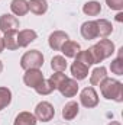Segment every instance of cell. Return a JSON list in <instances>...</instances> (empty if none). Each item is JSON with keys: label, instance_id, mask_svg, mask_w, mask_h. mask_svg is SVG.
<instances>
[{"label": "cell", "instance_id": "obj_1", "mask_svg": "<svg viewBox=\"0 0 123 125\" xmlns=\"http://www.w3.org/2000/svg\"><path fill=\"white\" fill-rule=\"evenodd\" d=\"M98 86H100V92H101L104 99L114 100L117 103L123 102V83L122 82L107 76Z\"/></svg>", "mask_w": 123, "mask_h": 125}, {"label": "cell", "instance_id": "obj_2", "mask_svg": "<svg viewBox=\"0 0 123 125\" xmlns=\"http://www.w3.org/2000/svg\"><path fill=\"white\" fill-rule=\"evenodd\" d=\"M44 65V54L39 50H31L26 51L20 57V67L26 71L31 68H41Z\"/></svg>", "mask_w": 123, "mask_h": 125}, {"label": "cell", "instance_id": "obj_3", "mask_svg": "<svg viewBox=\"0 0 123 125\" xmlns=\"http://www.w3.org/2000/svg\"><path fill=\"white\" fill-rule=\"evenodd\" d=\"M38 121H42V122H49L52 121V118L55 116V109L52 106V103L46 102V100H42L36 105L35 108V114Z\"/></svg>", "mask_w": 123, "mask_h": 125}, {"label": "cell", "instance_id": "obj_4", "mask_svg": "<svg viewBox=\"0 0 123 125\" xmlns=\"http://www.w3.org/2000/svg\"><path fill=\"white\" fill-rule=\"evenodd\" d=\"M80 103L87 108V109H91L96 108L98 105V93L96 92V89L93 86L88 87H84L81 92H80Z\"/></svg>", "mask_w": 123, "mask_h": 125}, {"label": "cell", "instance_id": "obj_5", "mask_svg": "<svg viewBox=\"0 0 123 125\" xmlns=\"http://www.w3.org/2000/svg\"><path fill=\"white\" fill-rule=\"evenodd\" d=\"M0 31L3 33L7 32H18L19 31V19L15 15L4 13L0 16Z\"/></svg>", "mask_w": 123, "mask_h": 125}, {"label": "cell", "instance_id": "obj_6", "mask_svg": "<svg viewBox=\"0 0 123 125\" xmlns=\"http://www.w3.org/2000/svg\"><path fill=\"white\" fill-rule=\"evenodd\" d=\"M44 74L41 71V68H31V70H26L25 74H23V83L31 87V89H35L42 80H44Z\"/></svg>", "mask_w": 123, "mask_h": 125}, {"label": "cell", "instance_id": "obj_7", "mask_svg": "<svg viewBox=\"0 0 123 125\" xmlns=\"http://www.w3.org/2000/svg\"><path fill=\"white\" fill-rule=\"evenodd\" d=\"M57 90H60V93L64 97H74L75 94L78 93V82L75 79L67 77L61 84H60V87Z\"/></svg>", "mask_w": 123, "mask_h": 125}, {"label": "cell", "instance_id": "obj_8", "mask_svg": "<svg viewBox=\"0 0 123 125\" xmlns=\"http://www.w3.org/2000/svg\"><path fill=\"white\" fill-rule=\"evenodd\" d=\"M70 39V36H68V33L64 31H54L51 35H49V38H48V44H49V47L54 50V51H60L61 50V47Z\"/></svg>", "mask_w": 123, "mask_h": 125}, {"label": "cell", "instance_id": "obj_9", "mask_svg": "<svg viewBox=\"0 0 123 125\" xmlns=\"http://www.w3.org/2000/svg\"><path fill=\"white\" fill-rule=\"evenodd\" d=\"M38 38V33L33 29H22L18 31V45L19 48H25L29 44H32L35 39Z\"/></svg>", "mask_w": 123, "mask_h": 125}, {"label": "cell", "instance_id": "obj_10", "mask_svg": "<svg viewBox=\"0 0 123 125\" xmlns=\"http://www.w3.org/2000/svg\"><path fill=\"white\" fill-rule=\"evenodd\" d=\"M80 33L84 39L87 41H91L98 38V33H97V26H96V21H87L81 25L80 28Z\"/></svg>", "mask_w": 123, "mask_h": 125}, {"label": "cell", "instance_id": "obj_11", "mask_svg": "<svg viewBox=\"0 0 123 125\" xmlns=\"http://www.w3.org/2000/svg\"><path fill=\"white\" fill-rule=\"evenodd\" d=\"M60 51L64 54L65 58H75V55L81 51V45H80L77 41H71V39H68V41L61 47Z\"/></svg>", "mask_w": 123, "mask_h": 125}, {"label": "cell", "instance_id": "obj_12", "mask_svg": "<svg viewBox=\"0 0 123 125\" xmlns=\"http://www.w3.org/2000/svg\"><path fill=\"white\" fill-rule=\"evenodd\" d=\"M80 112V105L75 102V100H70L65 103V106L62 108V118L65 121H72L77 118Z\"/></svg>", "mask_w": 123, "mask_h": 125}, {"label": "cell", "instance_id": "obj_13", "mask_svg": "<svg viewBox=\"0 0 123 125\" xmlns=\"http://www.w3.org/2000/svg\"><path fill=\"white\" fill-rule=\"evenodd\" d=\"M10 10H12V15H15L16 18L28 15V12H29L28 0H12L10 1Z\"/></svg>", "mask_w": 123, "mask_h": 125}, {"label": "cell", "instance_id": "obj_14", "mask_svg": "<svg viewBox=\"0 0 123 125\" xmlns=\"http://www.w3.org/2000/svg\"><path fill=\"white\" fill-rule=\"evenodd\" d=\"M96 45L100 48V51H101V54H103L104 60H106V58H110V57H112V55L116 52L114 42H113V41H110V39H107V38H103V39H100V41H98Z\"/></svg>", "mask_w": 123, "mask_h": 125}, {"label": "cell", "instance_id": "obj_15", "mask_svg": "<svg viewBox=\"0 0 123 125\" xmlns=\"http://www.w3.org/2000/svg\"><path fill=\"white\" fill-rule=\"evenodd\" d=\"M71 74H72V79H75L77 82L84 80L88 76V67L78 61H74L71 64Z\"/></svg>", "mask_w": 123, "mask_h": 125}, {"label": "cell", "instance_id": "obj_16", "mask_svg": "<svg viewBox=\"0 0 123 125\" xmlns=\"http://www.w3.org/2000/svg\"><path fill=\"white\" fill-rule=\"evenodd\" d=\"M29 12L36 16H42L48 12V1L46 0H29Z\"/></svg>", "mask_w": 123, "mask_h": 125}, {"label": "cell", "instance_id": "obj_17", "mask_svg": "<svg viewBox=\"0 0 123 125\" xmlns=\"http://www.w3.org/2000/svg\"><path fill=\"white\" fill-rule=\"evenodd\" d=\"M36 122H38V119L32 112L23 111V112H19L16 115L13 125H36Z\"/></svg>", "mask_w": 123, "mask_h": 125}, {"label": "cell", "instance_id": "obj_18", "mask_svg": "<svg viewBox=\"0 0 123 125\" xmlns=\"http://www.w3.org/2000/svg\"><path fill=\"white\" fill-rule=\"evenodd\" d=\"M106 77H107V68L104 65L96 67L91 71V74H90V84L91 86H98Z\"/></svg>", "mask_w": 123, "mask_h": 125}, {"label": "cell", "instance_id": "obj_19", "mask_svg": "<svg viewBox=\"0 0 123 125\" xmlns=\"http://www.w3.org/2000/svg\"><path fill=\"white\" fill-rule=\"evenodd\" d=\"M3 47L4 50H9V51H15L19 48L18 45V32H7V33H3Z\"/></svg>", "mask_w": 123, "mask_h": 125}, {"label": "cell", "instance_id": "obj_20", "mask_svg": "<svg viewBox=\"0 0 123 125\" xmlns=\"http://www.w3.org/2000/svg\"><path fill=\"white\" fill-rule=\"evenodd\" d=\"M96 26H97L98 36H101V38H107L113 32V25L107 19H97L96 21Z\"/></svg>", "mask_w": 123, "mask_h": 125}, {"label": "cell", "instance_id": "obj_21", "mask_svg": "<svg viewBox=\"0 0 123 125\" xmlns=\"http://www.w3.org/2000/svg\"><path fill=\"white\" fill-rule=\"evenodd\" d=\"M83 13L87 16H98L101 13V4L97 0H90L87 3H84L83 6Z\"/></svg>", "mask_w": 123, "mask_h": 125}, {"label": "cell", "instance_id": "obj_22", "mask_svg": "<svg viewBox=\"0 0 123 125\" xmlns=\"http://www.w3.org/2000/svg\"><path fill=\"white\" fill-rule=\"evenodd\" d=\"M68 67V62H67V58L64 55H55L52 57L51 60V68L55 71V73H64Z\"/></svg>", "mask_w": 123, "mask_h": 125}, {"label": "cell", "instance_id": "obj_23", "mask_svg": "<svg viewBox=\"0 0 123 125\" xmlns=\"http://www.w3.org/2000/svg\"><path fill=\"white\" fill-rule=\"evenodd\" d=\"M12 102V90L6 86H0V111L7 108Z\"/></svg>", "mask_w": 123, "mask_h": 125}, {"label": "cell", "instance_id": "obj_24", "mask_svg": "<svg viewBox=\"0 0 123 125\" xmlns=\"http://www.w3.org/2000/svg\"><path fill=\"white\" fill-rule=\"evenodd\" d=\"M122 52H123V48L119 50V55L112 61L110 64V70L113 74L116 76H123V57H122Z\"/></svg>", "mask_w": 123, "mask_h": 125}, {"label": "cell", "instance_id": "obj_25", "mask_svg": "<svg viewBox=\"0 0 123 125\" xmlns=\"http://www.w3.org/2000/svg\"><path fill=\"white\" fill-rule=\"evenodd\" d=\"M75 61H78V62H81V64H84V65H87L88 68L91 67L93 64V58H91V55H90V51L88 50H81L77 55H75Z\"/></svg>", "mask_w": 123, "mask_h": 125}, {"label": "cell", "instance_id": "obj_26", "mask_svg": "<svg viewBox=\"0 0 123 125\" xmlns=\"http://www.w3.org/2000/svg\"><path fill=\"white\" fill-rule=\"evenodd\" d=\"M33 90H35L38 94H41V96H46V94H51L52 92H54L52 86H51V84H49V82H48V80H45V79H44V80H42V82H41V83L33 89Z\"/></svg>", "mask_w": 123, "mask_h": 125}, {"label": "cell", "instance_id": "obj_27", "mask_svg": "<svg viewBox=\"0 0 123 125\" xmlns=\"http://www.w3.org/2000/svg\"><path fill=\"white\" fill-rule=\"evenodd\" d=\"M67 77H68V76L64 74V73H55V71H54V74H51V77L48 79V82H49V84L52 86V89L57 90V89L60 87V84H61Z\"/></svg>", "mask_w": 123, "mask_h": 125}, {"label": "cell", "instance_id": "obj_28", "mask_svg": "<svg viewBox=\"0 0 123 125\" xmlns=\"http://www.w3.org/2000/svg\"><path fill=\"white\" fill-rule=\"evenodd\" d=\"M88 51H90V55H91L93 58V62L94 64H100V62L104 60V57H103V54H101V51H100V48L94 44L93 47L88 48Z\"/></svg>", "mask_w": 123, "mask_h": 125}, {"label": "cell", "instance_id": "obj_29", "mask_svg": "<svg viewBox=\"0 0 123 125\" xmlns=\"http://www.w3.org/2000/svg\"><path fill=\"white\" fill-rule=\"evenodd\" d=\"M106 4L112 10H117V12L123 10V0H106Z\"/></svg>", "mask_w": 123, "mask_h": 125}, {"label": "cell", "instance_id": "obj_30", "mask_svg": "<svg viewBox=\"0 0 123 125\" xmlns=\"http://www.w3.org/2000/svg\"><path fill=\"white\" fill-rule=\"evenodd\" d=\"M116 21H117V22H122L123 21V12H119V13L116 15Z\"/></svg>", "mask_w": 123, "mask_h": 125}, {"label": "cell", "instance_id": "obj_31", "mask_svg": "<svg viewBox=\"0 0 123 125\" xmlns=\"http://www.w3.org/2000/svg\"><path fill=\"white\" fill-rule=\"evenodd\" d=\"M3 50H4V47H3V41H1V38H0V54L3 52Z\"/></svg>", "mask_w": 123, "mask_h": 125}, {"label": "cell", "instance_id": "obj_32", "mask_svg": "<svg viewBox=\"0 0 123 125\" xmlns=\"http://www.w3.org/2000/svg\"><path fill=\"white\" fill-rule=\"evenodd\" d=\"M107 125H122L120 122H117V121H112V122H109Z\"/></svg>", "mask_w": 123, "mask_h": 125}, {"label": "cell", "instance_id": "obj_33", "mask_svg": "<svg viewBox=\"0 0 123 125\" xmlns=\"http://www.w3.org/2000/svg\"><path fill=\"white\" fill-rule=\"evenodd\" d=\"M1 71H3V62L0 61V73H1Z\"/></svg>", "mask_w": 123, "mask_h": 125}]
</instances>
